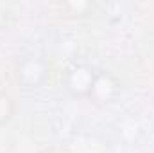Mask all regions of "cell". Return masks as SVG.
<instances>
[{
  "label": "cell",
  "mask_w": 154,
  "mask_h": 153,
  "mask_svg": "<svg viewBox=\"0 0 154 153\" xmlns=\"http://www.w3.org/2000/svg\"><path fill=\"white\" fill-rule=\"evenodd\" d=\"M50 63L41 54H27L14 65V81L25 92L39 90L50 77Z\"/></svg>",
  "instance_id": "1"
},
{
  "label": "cell",
  "mask_w": 154,
  "mask_h": 153,
  "mask_svg": "<svg viewBox=\"0 0 154 153\" xmlns=\"http://www.w3.org/2000/svg\"><path fill=\"white\" fill-rule=\"evenodd\" d=\"M95 74H97V69L91 67L90 63L75 61L65 70L63 88L74 99H88L91 85H93V79H95Z\"/></svg>",
  "instance_id": "2"
},
{
  "label": "cell",
  "mask_w": 154,
  "mask_h": 153,
  "mask_svg": "<svg viewBox=\"0 0 154 153\" xmlns=\"http://www.w3.org/2000/svg\"><path fill=\"white\" fill-rule=\"evenodd\" d=\"M122 94V81L111 70H99L93 79L88 101L97 106H109L113 105Z\"/></svg>",
  "instance_id": "3"
},
{
  "label": "cell",
  "mask_w": 154,
  "mask_h": 153,
  "mask_svg": "<svg viewBox=\"0 0 154 153\" xmlns=\"http://www.w3.org/2000/svg\"><path fill=\"white\" fill-rule=\"evenodd\" d=\"M14 115V101L13 97L5 92V90H0V128L5 126Z\"/></svg>",
  "instance_id": "4"
},
{
  "label": "cell",
  "mask_w": 154,
  "mask_h": 153,
  "mask_svg": "<svg viewBox=\"0 0 154 153\" xmlns=\"http://www.w3.org/2000/svg\"><path fill=\"white\" fill-rule=\"evenodd\" d=\"M65 7H66L72 15L79 13L77 16H84V15H88L90 9H93V4H90V2H70V4H66Z\"/></svg>",
  "instance_id": "5"
}]
</instances>
